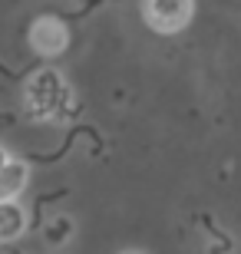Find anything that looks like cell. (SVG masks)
I'll return each mask as SVG.
<instances>
[{
	"label": "cell",
	"mask_w": 241,
	"mask_h": 254,
	"mask_svg": "<svg viewBox=\"0 0 241 254\" xmlns=\"http://www.w3.org/2000/svg\"><path fill=\"white\" fill-rule=\"evenodd\" d=\"M27 113L33 119H56L66 123L76 116V103L70 99L63 76L56 69H37L27 83Z\"/></svg>",
	"instance_id": "6da1fadb"
},
{
	"label": "cell",
	"mask_w": 241,
	"mask_h": 254,
	"mask_svg": "<svg viewBox=\"0 0 241 254\" xmlns=\"http://www.w3.org/2000/svg\"><path fill=\"white\" fill-rule=\"evenodd\" d=\"M192 0H142V17L156 33H178L192 20Z\"/></svg>",
	"instance_id": "7a4b0ae2"
},
{
	"label": "cell",
	"mask_w": 241,
	"mask_h": 254,
	"mask_svg": "<svg viewBox=\"0 0 241 254\" xmlns=\"http://www.w3.org/2000/svg\"><path fill=\"white\" fill-rule=\"evenodd\" d=\"M30 43H33V50H37L40 57H60L66 50V43H70V33H66V27L60 20L43 17L30 30Z\"/></svg>",
	"instance_id": "3957f363"
},
{
	"label": "cell",
	"mask_w": 241,
	"mask_h": 254,
	"mask_svg": "<svg viewBox=\"0 0 241 254\" xmlns=\"http://www.w3.org/2000/svg\"><path fill=\"white\" fill-rule=\"evenodd\" d=\"M30 169L27 162L20 159H7L0 165V201H10V198H20V191L27 189Z\"/></svg>",
	"instance_id": "277c9868"
},
{
	"label": "cell",
	"mask_w": 241,
	"mask_h": 254,
	"mask_svg": "<svg viewBox=\"0 0 241 254\" xmlns=\"http://www.w3.org/2000/svg\"><path fill=\"white\" fill-rule=\"evenodd\" d=\"M27 231V211L20 208L17 198L0 201V241H17Z\"/></svg>",
	"instance_id": "5b68a950"
},
{
	"label": "cell",
	"mask_w": 241,
	"mask_h": 254,
	"mask_svg": "<svg viewBox=\"0 0 241 254\" xmlns=\"http://www.w3.org/2000/svg\"><path fill=\"white\" fill-rule=\"evenodd\" d=\"M70 231H73V221H70V218H56L53 225L47 228V238H50V241H63Z\"/></svg>",
	"instance_id": "8992f818"
},
{
	"label": "cell",
	"mask_w": 241,
	"mask_h": 254,
	"mask_svg": "<svg viewBox=\"0 0 241 254\" xmlns=\"http://www.w3.org/2000/svg\"><path fill=\"white\" fill-rule=\"evenodd\" d=\"M10 155H7V149H3V145H0V165H3V162H7Z\"/></svg>",
	"instance_id": "52a82bcc"
}]
</instances>
